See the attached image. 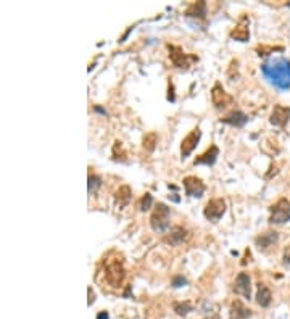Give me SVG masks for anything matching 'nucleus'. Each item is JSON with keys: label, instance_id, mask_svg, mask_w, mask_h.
Instances as JSON below:
<instances>
[{"label": "nucleus", "instance_id": "obj_21", "mask_svg": "<svg viewBox=\"0 0 290 319\" xmlns=\"http://www.w3.org/2000/svg\"><path fill=\"white\" fill-rule=\"evenodd\" d=\"M157 144H158L157 132H147L144 135V139H142V147H144V150H147V152H153V150H155Z\"/></svg>", "mask_w": 290, "mask_h": 319}, {"label": "nucleus", "instance_id": "obj_26", "mask_svg": "<svg viewBox=\"0 0 290 319\" xmlns=\"http://www.w3.org/2000/svg\"><path fill=\"white\" fill-rule=\"evenodd\" d=\"M284 264L290 268V248H287L286 253H284Z\"/></svg>", "mask_w": 290, "mask_h": 319}, {"label": "nucleus", "instance_id": "obj_27", "mask_svg": "<svg viewBox=\"0 0 290 319\" xmlns=\"http://www.w3.org/2000/svg\"><path fill=\"white\" fill-rule=\"evenodd\" d=\"M97 319H110V316H108V313H106V311H102V313H98V315H97Z\"/></svg>", "mask_w": 290, "mask_h": 319}, {"label": "nucleus", "instance_id": "obj_12", "mask_svg": "<svg viewBox=\"0 0 290 319\" xmlns=\"http://www.w3.org/2000/svg\"><path fill=\"white\" fill-rule=\"evenodd\" d=\"M290 120V108L289 106H282V105H276L273 108V113H271L269 121L273 126L277 128H284Z\"/></svg>", "mask_w": 290, "mask_h": 319}, {"label": "nucleus", "instance_id": "obj_24", "mask_svg": "<svg viewBox=\"0 0 290 319\" xmlns=\"http://www.w3.org/2000/svg\"><path fill=\"white\" fill-rule=\"evenodd\" d=\"M100 184H102V182H100V177L98 176H96V174H91L89 176V193H96L97 192V189L100 187Z\"/></svg>", "mask_w": 290, "mask_h": 319}, {"label": "nucleus", "instance_id": "obj_19", "mask_svg": "<svg viewBox=\"0 0 290 319\" xmlns=\"http://www.w3.org/2000/svg\"><path fill=\"white\" fill-rule=\"evenodd\" d=\"M184 13L189 18H202V20H205V16H206V3L205 2H193V3L189 5Z\"/></svg>", "mask_w": 290, "mask_h": 319}, {"label": "nucleus", "instance_id": "obj_3", "mask_svg": "<svg viewBox=\"0 0 290 319\" xmlns=\"http://www.w3.org/2000/svg\"><path fill=\"white\" fill-rule=\"evenodd\" d=\"M171 211L164 203H157L150 216V226L155 232H164L169 227Z\"/></svg>", "mask_w": 290, "mask_h": 319}, {"label": "nucleus", "instance_id": "obj_2", "mask_svg": "<svg viewBox=\"0 0 290 319\" xmlns=\"http://www.w3.org/2000/svg\"><path fill=\"white\" fill-rule=\"evenodd\" d=\"M105 277L111 287H121L126 279V269H124L123 259L120 256H110L105 259Z\"/></svg>", "mask_w": 290, "mask_h": 319}, {"label": "nucleus", "instance_id": "obj_22", "mask_svg": "<svg viewBox=\"0 0 290 319\" xmlns=\"http://www.w3.org/2000/svg\"><path fill=\"white\" fill-rule=\"evenodd\" d=\"M174 311L179 316H186L192 311V303L191 301H176L174 303Z\"/></svg>", "mask_w": 290, "mask_h": 319}, {"label": "nucleus", "instance_id": "obj_20", "mask_svg": "<svg viewBox=\"0 0 290 319\" xmlns=\"http://www.w3.org/2000/svg\"><path fill=\"white\" fill-rule=\"evenodd\" d=\"M276 242H277L276 232H264L259 235V237H257V244L259 248H263V250H268V248L273 247Z\"/></svg>", "mask_w": 290, "mask_h": 319}, {"label": "nucleus", "instance_id": "obj_18", "mask_svg": "<svg viewBox=\"0 0 290 319\" xmlns=\"http://www.w3.org/2000/svg\"><path fill=\"white\" fill-rule=\"evenodd\" d=\"M271 300H273V293L268 287H266V284H258V293H257V303L261 306V308H266V306H269Z\"/></svg>", "mask_w": 290, "mask_h": 319}, {"label": "nucleus", "instance_id": "obj_10", "mask_svg": "<svg viewBox=\"0 0 290 319\" xmlns=\"http://www.w3.org/2000/svg\"><path fill=\"white\" fill-rule=\"evenodd\" d=\"M234 292L237 295H242L244 298L250 300V297H252V279H250V276H248V273H240L237 277H235Z\"/></svg>", "mask_w": 290, "mask_h": 319}, {"label": "nucleus", "instance_id": "obj_23", "mask_svg": "<svg viewBox=\"0 0 290 319\" xmlns=\"http://www.w3.org/2000/svg\"><path fill=\"white\" fill-rule=\"evenodd\" d=\"M152 205H153V198H152V195L150 193H144L140 197V200L137 202V208L140 211H149L152 208Z\"/></svg>", "mask_w": 290, "mask_h": 319}, {"label": "nucleus", "instance_id": "obj_14", "mask_svg": "<svg viewBox=\"0 0 290 319\" xmlns=\"http://www.w3.org/2000/svg\"><path fill=\"white\" fill-rule=\"evenodd\" d=\"M187 237V230L182 226H174L169 230V234L164 237V242L169 245H181Z\"/></svg>", "mask_w": 290, "mask_h": 319}, {"label": "nucleus", "instance_id": "obj_5", "mask_svg": "<svg viewBox=\"0 0 290 319\" xmlns=\"http://www.w3.org/2000/svg\"><path fill=\"white\" fill-rule=\"evenodd\" d=\"M290 220V202L287 198H281L271 206L269 221L273 224H284Z\"/></svg>", "mask_w": 290, "mask_h": 319}, {"label": "nucleus", "instance_id": "obj_1", "mask_svg": "<svg viewBox=\"0 0 290 319\" xmlns=\"http://www.w3.org/2000/svg\"><path fill=\"white\" fill-rule=\"evenodd\" d=\"M264 78L281 91L290 89V60L287 58H271L261 64Z\"/></svg>", "mask_w": 290, "mask_h": 319}, {"label": "nucleus", "instance_id": "obj_4", "mask_svg": "<svg viewBox=\"0 0 290 319\" xmlns=\"http://www.w3.org/2000/svg\"><path fill=\"white\" fill-rule=\"evenodd\" d=\"M166 47H168V52H169V60L176 68H189V66H192V63L198 62L197 55L186 53L181 47L171 45V44H168Z\"/></svg>", "mask_w": 290, "mask_h": 319}, {"label": "nucleus", "instance_id": "obj_16", "mask_svg": "<svg viewBox=\"0 0 290 319\" xmlns=\"http://www.w3.org/2000/svg\"><path fill=\"white\" fill-rule=\"evenodd\" d=\"M218 155H220V150H218V147L216 145H211L208 150H206L205 153H202L198 158H195V164H206V166H210V164H213L216 161V158Z\"/></svg>", "mask_w": 290, "mask_h": 319}, {"label": "nucleus", "instance_id": "obj_28", "mask_svg": "<svg viewBox=\"0 0 290 319\" xmlns=\"http://www.w3.org/2000/svg\"><path fill=\"white\" fill-rule=\"evenodd\" d=\"M89 297H91L89 298V305H92V288L91 287H89Z\"/></svg>", "mask_w": 290, "mask_h": 319}, {"label": "nucleus", "instance_id": "obj_15", "mask_svg": "<svg viewBox=\"0 0 290 319\" xmlns=\"http://www.w3.org/2000/svg\"><path fill=\"white\" fill-rule=\"evenodd\" d=\"M221 121L226 124H230V126H234V128H242L248 121V116L245 113H242L240 110H234V111H230L229 115L221 118Z\"/></svg>", "mask_w": 290, "mask_h": 319}, {"label": "nucleus", "instance_id": "obj_25", "mask_svg": "<svg viewBox=\"0 0 290 319\" xmlns=\"http://www.w3.org/2000/svg\"><path fill=\"white\" fill-rule=\"evenodd\" d=\"M118 153L121 155V160H126V152H124L123 144H121L120 140H116L115 145H113V158H115V160H116V157H118Z\"/></svg>", "mask_w": 290, "mask_h": 319}, {"label": "nucleus", "instance_id": "obj_8", "mask_svg": "<svg viewBox=\"0 0 290 319\" xmlns=\"http://www.w3.org/2000/svg\"><path fill=\"white\" fill-rule=\"evenodd\" d=\"M200 137H202V131H200L198 128H195L193 131H191L184 139H182L181 142V157L182 158H187L195 150Z\"/></svg>", "mask_w": 290, "mask_h": 319}, {"label": "nucleus", "instance_id": "obj_13", "mask_svg": "<svg viewBox=\"0 0 290 319\" xmlns=\"http://www.w3.org/2000/svg\"><path fill=\"white\" fill-rule=\"evenodd\" d=\"M250 316H252V310L247 308L240 300L232 301V305H230V311H229L230 319H247Z\"/></svg>", "mask_w": 290, "mask_h": 319}, {"label": "nucleus", "instance_id": "obj_17", "mask_svg": "<svg viewBox=\"0 0 290 319\" xmlns=\"http://www.w3.org/2000/svg\"><path fill=\"white\" fill-rule=\"evenodd\" d=\"M131 187L129 186H121L118 191L115 192V202L118 208H124L129 202H131Z\"/></svg>", "mask_w": 290, "mask_h": 319}, {"label": "nucleus", "instance_id": "obj_9", "mask_svg": "<svg viewBox=\"0 0 290 319\" xmlns=\"http://www.w3.org/2000/svg\"><path fill=\"white\" fill-rule=\"evenodd\" d=\"M248 26H250V20H248V16L242 15L239 18L237 25L230 31V39H235L239 42H247L248 37H250V28Z\"/></svg>", "mask_w": 290, "mask_h": 319}, {"label": "nucleus", "instance_id": "obj_6", "mask_svg": "<svg viewBox=\"0 0 290 319\" xmlns=\"http://www.w3.org/2000/svg\"><path fill=\"white\" fill-rule=\"evenodd\" d=\"M205 218L211 223H218L226 213V202L223 198H211L205 206Z\"/></svg>", "mask_w": 290, "mask_h": 319}, {"label": "nucleus", "instance_id": "obj_7", "mask_svg": "<svg viewBox=\"0 0 290 319\" xmlns=\"http://www.w3.org/2000/svg\"><path fill=\"white\" fill-rule=\"evenodd\" d=\"M211 102L216 108L221 110V108H227L229 105H232L234 98L232 96H229V94L224 91V87L218 82V84H215L211 89Z\"/></svg>", "mask_w": 290, "mask_h": 319}, {"label": "nucleus", "instance_id": "obj_11", "mask_svg": "<svg viewBox=\"0 0 290 319\" xmlns=\"http://www.w3.org/2000/svg\"><path fill=\"white\" fill-rule=\"evenodd\" d=\"M184 189L189 197H202L205 192V184L202 179H198L197 176H187L184 177Z\"/></svg>", "mask_w": 290, "mask_h": 319}]
</instances>
